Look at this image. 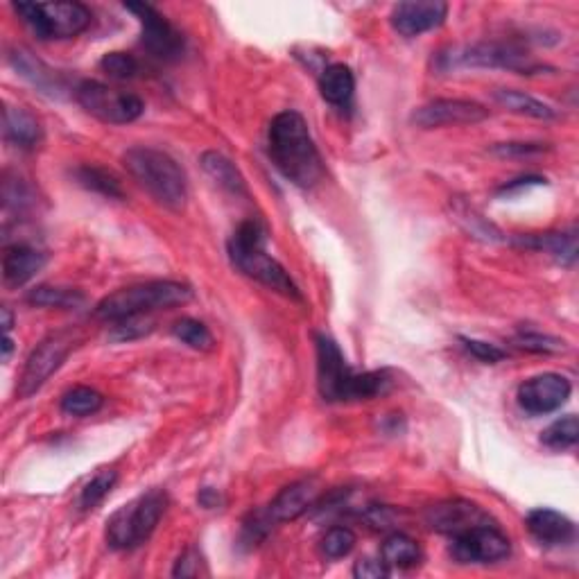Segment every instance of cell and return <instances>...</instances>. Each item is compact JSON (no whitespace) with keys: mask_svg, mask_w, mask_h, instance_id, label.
I'll return each mask as SVG.
<instances>
[{"mask_svg":"<svg viewBox=\"0 0 579 579\" xmlns=\"http://www.w3.org/2000/svg\"><path fill=\"white\" fill-rule=\"evenodd\" d=\"M426 521L435 532L448 534V537H457V534L473 530V527L489 525L491 516L475 503L457 498L432 505L426 514Z\"/></svg>","mask_w":579,"mask_h":579,"instance_id":"cell-15","label":"cell"},{"mask_svg":"<svg viewBox=\"0 0 579 579\" xmlns=\"http://www.w3.org/2000/svg\"><path fill=\"white\" fill-rule=\"evenodd\" d=\"M570 392H573V385H570L566 376L539 374L521 383L516 399L523 412L539 417V414H550L559 410L561 405L570 399Z\"/></svg>","mask_w":579,"mask_h":579,"instance_id":"cell-14","label":"cell"},{"mask_svg":"<svg viewBox=\"0 0 579 579\" xmlns=\"http://www.w3.org/2000/svg\"><path fill=\"white\" fill-rule=\"evenodd\" d=\"M116 482H118V473L114 469H105V471L95 473L80 491V500H77V505H80V509H84V512L95 509L111 494V489L116 487Z\"/></svg>","mask_w":579,"mask_h":579,"instance_id":"cell-30","label":"cell"},{"mask_svg":"<svg viewBox=\"0 0 579 579\" xmlns=\"http://www.w3.org/2000/svg\"><path fill=\"white\" fill-rule=\"evenodd\" d=\"M353 548H356V534L349 527H333L322 539V552L328 559L347 557Z\"/></svg>","mask_w":579,"mask_h":579,"instance_id":"cell-32","label":"cell"},{"mask_svg":"<svg viewBox=\"0 0 579 579\" xmlns=\"http://www.w3.org/2000/svg\"><path fill=\"white\" fill-rule=\"evenodd\" d=\"M494 98L500 107H505L507 111L518 116H527V118H537V120H552L557 118V111L552 109L546 102H541L532 95H527L523 91H514V89H498L494 93Z\"/></svg>","mask_w":579,"mask_h":579,"instance_id":"cell-24","label":"cell"},{"mask_svg":"<svg viewBox=\"0 0 579 579\" xmlns=\"http://www.w3.org/2000/svg\"><path fill=\"white\" fill-rule=\"evenodd\" d=\"M270 157L285 179L299 188H313L324 179V161L299 111H283L270 123Z\"/></svg>","mask_w":579,"mask_h":579,"instance_id":"cell-1","label":"cell"},{"mask_svg":"<svg viewBox=\"0 0 579 579\" xmlns=\"http://www.w3.org/2000/svg\"><path fill=\"white\" fill-rule=\"evenodd\" d=\"M202 168L215 184L227 190L231 195H245L247 184L240 170L224 157L220 152H204L202 154Z\"/></svg>","mask_w":579,"mask_h":579,"instance_id":"cell-23","label":"cell"},{"mask_svg":"<svg viewBox=\"0 0 579 579\" xmlns=\"http://www.w3.org/2000/svg\"><path fill=\"white\" fill-rule=\"evenodd\" d=\"M448 16V5L442 0H410V3H399L392 10V28L401 37H421L423 32L439 28Z\"/></svg>","mask_w":579,"mask_h":579,"instance_id":"cell-16","label":"cell"},{"mask_svg":"<svg viewBox=\"0 0 579 579\" xmlns=\"http://www.w3.org/2000/svg\"><path fill=\"white\" fill-rule=\"evenodd\" d=\"M28 301L34 306L43 308H77L84 304V295L80 290L73 288H57V285H39L34 288Z\"/></svg>","mask_w":579,"mask_h":579,"instance_id":"cell-27","label":"cell"},{"mask_svg":"<svg viewBox=\"0 0 579 579\" xmlns=\"http://www.w3.org/2000/svg\"><path fill=\"white\" fill-rule=\"evenodd\" d=\"M0 315H3V331L10 333V328H12V324H14V317H12V313H10V308L0 310Z\"/></svg>","mask_w":579,"mask_h":579,"instance_id":"cell-41","label":"cell"},{"mask_svg":"<svg viewBox=\"0 0 579 579\" xmlns=\"http://www.w3.org/2000/svg\"><path fill=\"white\" fill-rule=\"evenodd\" d=\"M353 91H356V77L347 64H331L324 68L322 77H319V93L326 102L337 107L349 105Z\"/></svg>","mask_w":579,"mask_h":579,"instance_id":"cell-22","label":"cell"},{"mask_svg":"<svg viewBox=\"0 0 579 579\" xmlns=\"http://www.w3.org/2000/svg\"><path fill=\"white\" fill-rule=\"evenodd\" d=\"M317 498L319 487L313 478L292 482L272 500V505H267V514H270L274 523L297 521L299 516H304L317 503Z\"/></svg>","mask_w":579,"mask_h":579,"instance_id":"cell-17","label":"cell"},{"mask_svg":"<svg viewBox=\"0 0 579 579\" xmlns=\"http://www.w3.org/2000/svg\"><path fill=\"white\" fill-rule=\"evenodd\" d=\"M105 405V396L91 390V387H73L62 396V412L71 414V417H91Z\"/></svg>","mask_w":579,"mask_h":579,"instance_id":"cell-29","label":"cell"},{"mask_svg":"<svg viewBox=\"0 0 579 579\" xmlns=\"http://www.w3.org/2000/svg\"><path fill=\"white\" fill-rule=\"evenodd\" d=\"M168 509V494L150 489L114 512L107 521V543L114 550H134L143 546L157 530L159 521Z\"/></svg>","mask_w":579,"mask_h":579,"instance_id":"cell-6","label":"cell"},{"mask_svg":"<svg viewBox=\"0 0 579 579\" xmlns=\"http://www.w3.org/2000/svg\"><path fill=\"white\" fill-rule=\"evenodd\" d=\"M125 10L132 12L141 23V41L145 50L161 62H177L184 55V37L166 16L159 14L148 3H125Z\"/></svg>","mask_w":579,"mask_h":579,"instance_id":"cell-10","label":"cell"},{"mask_svg":"<svg viewBox=\"0 0 579 579\" xmlns=\"http://www.w3.org/2000/svg\"><path fill=\"white\" fill-rule=\"evenodd\" d=\"M200 505L206 507V509H213V507H218L220 505V494L218 491H213V489H202L200 491Z\"/></svg>","mask_w":579,"mask_h":579,"instance_id":"cell-40","label":"cell"},{"mask_svg":"<svg viewBox=\"0 0 579 579\" xmlns=\"http://www.w3.org/2000/svg\"><path fill=\"white\" fill-rule=\"evenodd\" d=\"M193 297L188 285L177 281H150L111 292L95 308V317L105 322H123L129 317H145L157 310L186 304Z\"/></svg>","mask_w":579,"mask_h":579,"instance_id":"cell-5","label":"cell"},{"mask_svg":"<svg viewBox=\"0 0 579 579\" xmlns=\"http://www.w3.org/2000/svg\"><path fill=\"white\" fill-rule=\"evenodd\" d=\"M380 559L387 568H414L421 561V548L408 534L396 532L380 548Z\"/></svg>","mask_w":579,"mask_h":579,"instance_id":"cell-25","label":"cell"},{"mask_svg":"<svg viewBox=\"0 0 579 579\" xmlns=\"http://www.w3.org/2000/svg\"><path fill=\"white\" fill-rule=\"evenodd\" d=\"M448 64L464 68H507L521 75H532L546 68L509 43H475V46L457 50L455 55L448 57Z\"/></svg>","mask_w":579,"mask_h":579,"instance_id":"cell-11","label":"cell"},{"mask_svg":"<svg viewBox=\"0 0 579 579\" xmlns=\"http://www.w3.org/2000/svg\"><path fill=\"white\" fill-rule=\"evenodd\" d=\"M75 179H77V184H82L84 188L93 190V193L105 195V197H109V200H123L125 197L120 181L105 168L82 166V168L75 170Z\"/></svg>","mask_w":579,"mask_h":579,"instance_id":"cell-26","label":"cell"},{"mask_svg":"<svg viewBox=\"0 0 579 579\" xmlns=\"http://www.w3.org/2000/svg\"><path fill=\"white\" fill-rule=\"evenodd\" d=\"M75 98L82 109L109 125L134 123L145 111L143 100L138 95L111 89V86L102 82H82L77 86Z\"/></svg>","mask_w":579,"mask_h":579,"instance_id":"cell-8","label":"cell"},{"mask_svg":"<svg viewBox=\"0 0 579 579\" xmlns=\"http://www.w3.org/2000/svg\"><path fill=\"white\" fill-rule=\"evenodd\" d=\"M3 134L7 143L16 145L21 150L39 148L43 141V127L28 109L23 107H5L3 111Z\"/></svg>","mask_w":579,"mask_h":579,"instance_id":"cell-20","label":"cell"},{"mask_svg":"<svg viewBox=\"0 0 579 579\" xmlns=\"http://www.w3.org/2000/svg\"><path fill=\"white\" fill-rule=\"evenodd\" d=\"M353 575L360 579H380L390 575V568L385 566V561H374V559H360L356 561V568H353Z\"/></svg>","mask_w":579,"mask_h":579,"instance_id":"cell-38","label":"cell"},{"mask_svg":"<svg viewBox=\"0 0 579 579\" xmlns=\"http://www.w3.org/2000/svg\"><path fill=\"white\" fill-rule=\"evenodd\" d=\"M579 439V421L575 414L552 421L550 426L541 432V444L552 448V451H566L573 448Z\"/></svg>","mask_w":579,"mask_h":579,"instance_id":"cell-28","label":"cell"},{"mask_svg":"<svg viewBox=\"0 0 579 579\" xmlns=\"http://www.w3.org/2000/svg\"><path fill=\"white\" fill-rule=\"evenodd\" d=\"M527 530L534 539L543 546H564V543L573 541L575 537V525L568 516L555 512V509H532L527 514Z\"/></svg>","mask_w":579,"mask_h":579,"instance_id":"cell-18","label":"cell"},{"mask_svg":"<svg viewBox=\"0 0 579 579\" xmlns=\"http://www.w3.org/2000/svg\"><path fill=\"white\" fill-rule=\"evenodd\" d=\"M200 566H202L200 552L190 548L179 557L175 570H172V575L175 577H195V575H200Z\"/></svg>","mask_w":579,"mask_h":579,"instance_id":"cell-37","label":"cell"},{"mask_svg":"<svg viewBox=\"0 0 579 579\" xmlns=\"http://www.w3.org/2000/svg\"><path fill=\"white\" fill-rule=\"evenodd\" d=\"M487 118L489 109L482 107L480 102L460 98H439L414 111L412 123L421 129H439L457 125H478Z\"/></svg>","mask_w":579,"mask_h":579,"instance_id":"cell-13","label":"cell"},{"mask_svg":"<svg viewBox=\"0 0 579 579\" xmlns=\"http://www.w3.org/2000/svg\"><path fill=\"white\" fill-rule=\"evenodd\" d=\"M172 333H175L177 340H181L186 347L195 351H209L215 344L209 326L193 317H181L179 322H175V326H172Z\"/></svg>","mask_w":579,"mask_h":579,"instance_id":"cell-31","label":"cell"},{"mask_svg":"<svg viewBox=\"0 0 579 579\" xmlns=\"http://www.w3.org/2000/svg\"><path fill=\"white\" fill-rule=\"evenodd\" d=\"M229 258L236 270L243 272L249 279L267 285L279 295L304 301L297 283L290 279L285 267L265 252V231L258 222L247 220L233 231L229 240Z\"/></svg>","mask_w":579,"mask_h":579,"instance_id":"cell-3","label":"cell"},{"mask_svg":"<svg viewBox=\"0 0 579 579\" xmlns=\"http://www.w3.org/2000/svg\"><path fill=\"white\" fill-rule=\"evenodd\" d=\"M100 68L114 80H132L141 71V64L129 53H107L100 59Z\"/></svg>","mask_w":579,"mask_h":579,"instance_id":"cell-33","label":"cell"},{"mask_svg":"<svg viewBox=\"0 0 579 579\" xmlns=\"http://www.w3.org/2000/svg\"><path fill=\"white\" fill-rule=\"evenodd\" d=\"M518 245L546 252L552 258H557L561 265H573L577 258V231L570 229L561 233H537V236L518 238Z\"/></svg>","mask_w":579,"mask_h":579,"instance_id":"cell-21","label":"cell"},{"mask_svg":"<svg viewBox=\"0 0 579 579\" xmlns=\"http://www.w3.org/2000/svg\"><path fill=\"white\" fill-rule=\"evenodd\" d=\"M509 550V539L491 523L453 537V557L460 564H496L509 557Z\"/></svg>","mask_w":579,"mask_h":579,"instance_id":"cell-12","label":"cell"},{"mask_svg":"<svg viewBox=\"0 0 579 579\" xmlns=\"http://www.w3.org/2000/svg\"><path fill=\"white\" fill-rule=\"evenodd\" d=\"M460 342L464 344V349L469 351L473 358L485 362V365H496V362L505 360V356H507L503 349L496 347V344H491V342L473 340V337H460Z\"/></svg>","mask_w":579,"mask_h":579,"instance_id":"cell-36","label":"cell"},{"mask_svg":"<svg viewBox=\"0 0 579 579\" xmlns=\"http://www.w3.org/2000/svg\"><path fill=\"white\" fill-rule=\"evenodd\" d=\"M123 163L141 188L170 211H181L188 200V179L170 154L154 148H132Z\"/></svg>","mask_w":579,"mask_h":579,"instance_id":"cell-4","label":"cell"},{"mask_svg":"<svg viewBox=\"0 0 579 579\" xmlns=\"http://www.w3.org/2000/svg\"><path fill=\"white\" fill-rule=\"evenodd\" d=\"M3 204H5V209H16V211H23V209H28V206H32V193L28 184H25V181L19 177L10 179V175H5Z\"/></svg>","mask_w":579,"mask_h":579,"instance_id":"cell-34","label":"cell"},{"mask_svg":"<svg viewBox=\"0 0 579 579\" xmlns=\"http://www.w3.org/2000/svg\"><path fill=\"white\" fill-rule=\"evenodd\" d=\"M12 337H10V333H5V337H3V360L7 362L10 360V356H12Z\"/></svg>","mask_w":579,"mask_h":579,"instance_id":"cell-42","label":"cell"},{"mask_svg":"<svg viewBox=\"0 0 579 579\" xmlns=\"http://www.w3.org/2000/svg\"><path fill=\"white\" fill-rule=\"evenodd\" d=\"M14 12L41 41L73 39L89 28L93 14L82 3H14Z\"/></svg>","mask_w":579,"mask_h":579,"instance_id":"cell-7","label":"cell"},{"mask_svg":"<svg viewBox=\"0 0 579 579\" xmlns=\"http://www.w3.org/2000/svg\"><path fill=\"white\" fill-rule=\"evenodd\" d=\"M317 342V385L324 401H369L390 387L385 371H356L344 358L333 337L319 333Z\"/></svg>","mask_w":579,"mask_h":579,"instance_id":"cell-2","label":"cell"},{"mask_svg":"<svg viewBox=\"0 0 579 579\" xmlns=\"http://www.w3.org/2000/svg\"><path fill=\"white\" fill-rule=\"evenodd\" d=\"M516 347H521L525 351H534V353H559V351H566V342L552 335L523 333L516 337Z\"/></svg>","mask_w":579,"mask_h":579,"instance_id":"cell-35","label":"cell"},{"mask_svg":"<svg viewBox=\"0 0 579 579\" xmlns=\"http://www.w3.org/2000/svg\"><path fill=\"white\" fill-rule=\"evenodd\" d=\"M73 347L75 337L68 331L53 333L43 342H39L23 367L19 396H32L34 392H39L41 387L48 383V378L64 365V360L68 358V353L73 351Z\"/></svg>","mask_w":579,"mask_h":579,"instance_id":"cell-9","label":"cell"},{"mask_svg":"<svg viewBox=\"0 0 579 579\" xmlns=\"http://www.w3.org/2000/svg\"><path fill=\"white\" fill-rule=\"evenodd\" d=\"M546 148L539 143H503L496 145L494 152L500 154V157H527V154H539Z\"/></svg>","mask_w":579,"mask_h":579,"instance_id":"cell-39","label":"cell"},{"mask_svg":"<svg viewBox=\"0 0 579 579\" xmlns=\"http://www.w3.org/2000/svg\"><path fill=\"white\" fill-rule=\"evenodd\" d=\"M46 254L37 252L34 247L28 245H12L5 249L3 254V279L10 288H21L34 276L41 272V267L46 265Z\"/></svg>","mask_w":579,"mask_h":579,"instance_id":"cell-19","label":"cell"}]
</instances>
